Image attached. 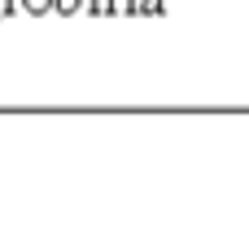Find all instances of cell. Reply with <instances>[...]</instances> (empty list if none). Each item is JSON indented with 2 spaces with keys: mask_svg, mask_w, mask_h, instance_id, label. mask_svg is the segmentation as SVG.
Here are the masks:
<instances>
[{
  "mask_svg": "<svg viewBox=\"0 0 249 245\" xmlns=\"http://www.w3.org/2000/svg\"><path fill=\"white\" fill-rule=\"evenodd\" d=\"M48 4H53V0H22V9H31V13H44Z\"/></svg>",
  "mask_w": 249,
  "mask_h": 245,
  "instance_id": "6da1fadb",
  "label": "cell"
},
{
  "mask_svg": "<svg viewBox=\"0 0 249 245\" xmlns=\"http://www.w3.org/2000/svg\"><path fill=\"white\" fill-rule=\"evenodd\" d=\"M88 4H92L96 13H101V9H109V0H88Z\"/></svg>",
  "mask_w": 249,
  "mask_h": 245,
  "instance_id": "3957f363",
  "label": "cell"
},
{
  "mask_svg": "<svg viewBox=\"0 0 249 245\" xmlns=\"http://www.w3.org/2000/svg\"><path fill=\"white\" fill-rule=\"evenodd\" d=\"M53 4H57L61 13H70V9H79V0H53Z\"/></svg>",
  "mask_w": 249,
  "mask_h": 245,
  "instance_id": "7a4b0ae2",
  "label": "cell"
}]
</instances>
